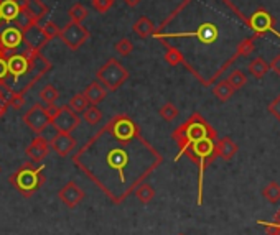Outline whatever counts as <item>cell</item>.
Listing matches in <instances>:
<instances>
[{"instance_id": "obj_1", "label": "cell", "mask_w": 280, "mask_h": 235, "mask_svg": "<svg viewBox=\"0 0 280 235\" xmlns=\"http://www.w3.org/2000/svg\"><path fill=\"white\" fill-rule=\"evenodd\" d=\"M73 163L109 201L119 204L145 183L163 156L144 138L134 119L119 114L73 155Z\"/></svg>"}, {"instance_id": "obj_2", "label": "cell", "mask_w": 280, "mask_h": 235, "mask_svg": "<svg viewBox=\"0 0 280 235\" xmlns=\"http://www.w3.org/2000/svg\"><path fill=\"white\" fill-rule=\"evenodd\" d=\"M5 56H7V66H9L10 81L12 84H15V88H17L18 82H22V88L18 89V92L23 94V96L51 69V62L43 56L42 51L28 50L25 46L20 51L5 54Z\"/></svg>"}, {"instance_id": "obj_3", "label": "cell", "mask_w": 280, "mask_h": 235, "mask_svg": "<svg viewBox=\"0 0 280 235\" xmlns=\"http://www.w3.org/2000/svg\"><path fill=\"white\" fill-rule=\"evenodd\" d=\"M183 155H186L188 158L196 164L198 169H199V179H198V184H199V199L198 202L201 204V189H203V175L206 168L214 161L216 158V135H209L205 138H199L196 142L190 143L185 150L176 156V161L182 158Z\"/></svg>"}, {"instance_id": "obj_4", "label": "cell", "mask_w": 280, "mask_h": 235, "mask_svg": "<svg viewBox=\"0 0 280 235\" xmlns=\"http://www.w3.org/2000/svg\"><path fill=\"white\" fill-rule=\"evenodd\" d=\"M9 181L13 189H17L23 198H32L45 183L43 166H38L32 161L23 163L15 173L10 175Z\"/></svg>"}, {"instance_id": "obj_5", "label": "cell", "mask_w": 280, "mask_h": 235, "mask_svg": "<svg viewBox=\"0 0 280 235\" xmlns=\"http://www.w3.org/2000/svg\"><path fill=\"white\" fill-rule=\"evenodd\" d=\"M209 135H216V130L203 119V115L193 114L188 120L183 122L178 129H175V132L172 133V138L176 142L178 148H180V152H178V155H180L190 143Z\"/></svg>"}, {"instance_id": "obj_6", "label": "cell", "mask_w": 280, "mask_h": 235, "mask_svg": "<svg viewBox=\"0 0 280 235\" xmlns=\"http://www.w3.org/2000/svg\"><path fill=\"white\" fill-rule=\"evenodd\" d=\"M20 13H27L40 22L48 13V7L42 0H0V15L5 25H12Z\"/></svg>"}, {"instance_id": "obj_7", "label": "cell", "mask_w": 280, "mask_h": 235, "mask_svg": "<svg viewBox=\"0 0 280 235\" xmlns=\"http://www.w3.org/2000/svg\"><path fill=\"white\" fill-rule=\"evenodd\" d=\"M127 79H129V71L115 58L107 59V62H104L96 73V81H99L111 92L117 91Z\"/></svg>"}, {"instance_id": "obj_8", "label": "cell", "mask_w": 280, "mask_h": 235, "mask_svg": "<svg viewBox=\"0 0 280 235\" xmlns=\"http://www.w3.org/2000/svg\"><path fill=\"white\" fill-rule=\"evenodd\" d=\"M89 30L83 27V23L77 22H68L63 28H59V40L63 41L69 50L77 51L81 46L89 40Z\"/></svg>"}, {"instance_id": "obj_9", "label": "cell", "mask_w": 280, "mask_h": 235, "mask_svg": "<svg viewBox=\"0 0 280 235\" xmlns=\"http://www.w3.org/2000/svg\"><path fill=\"white\" fill-rule=\"evenodd\" d=\"M81 123L79 115L69 109V105H59L56 114L53 115L50 122L51 127L56 130V133H71Z\"/></svg>"}, {"instance_id": "obj_10", "label": "cell", "mask_w": 280, "mask_h": 235, "mask_svg": "<svg viewBox=\"0 0 280 235\" xmlns=\"http://www.w3.org/2000/svg\"><path fill=\"white\" fill-rule=\"evenodd\" d=\"M23 123H25L35 135H42V133L46 130V127L50 125V117L42 104H35L28 109V112H25V115H23Z\"/></svg>"}, {"instance_id": "obj_11", "label": "cell", "mask_w": 280, "mask_h": 235, "mask_svg": "<svg viewBox=\"0 0 280 235\" xmlns=\"http://www.w3.org/2000/svg\"><path fill=\"white\" fill-rule=\"evenodd\" d=\"M23 48V31L15 25H7L0 30V50L5 54L20 51Z\"/></svg>"}, {"instance_id": "obj_12", "label": "cell", "mask_w": 280, "mask_h": 235, "mask_svg": "<svg viewBox=\"0 0 280 235\" xmlns=\"http://www.w3.org/2000/svg\"><path fill=\"white\" fill-rule=\"evenodd\" d=\"M84 196H86V194H84V191H83L81 187L77 186L74 181H68V183L58 191V198H59V201L63 202V204H65L68 209H76V207L83 202Z\"/></svg>"}, {"instance_id": "obj_13", "label": "cell", "mask_w": 280, "mask_h": 235, "mask_svg": "<svg viewBox=\"0 0 280 235\" xmlns=\"http://www.w3.org/2000/svg\"><path fill=\"white\" fill-rule=\"evenodd\" d=\"M48 153H50V142L42 135H36L32 140V143L25 148V155L28 161H32L35 164H40L46 156H48Z\"/></svg>"}, {"instance_id": "obj_14", "label": "cell", "mask_w": 280, "mask_h": 235, "mask_svg": "<svg viewBox=\"0 0 280 235\" xmlns=\"http://www.w3.org/2000/svg\"><path fill=\"white\" fill-rule=\"evenodd\" d=\"M76 146H77V142L71 133H56L50 142V150L59 155L61 158H66L68 155H71Z\"/></svg>"}, {"instance_id": "obj_15", "label": "cell", "mask_w": 280, "mask_h": 235, "mask_svg": "<svg viewBox=\"0 0 280 235\" xmlns=\"http://www.w3.org/2000/svg\"><path fill=\"white\" fill-rule=\"evenodd\" d=\"M48 38L45 36L43 30H42V25L38 23V25L32 27L30 30H27L25 33H23V46L28 50H33V51H42V48H45L46 45H48Z\"/></svg>"}, {"instance_id": "obj_16", "label": "cell", "mask_w": 280, "mask_h": 235, "mask_svg": "<svg viewBox=\"0 0 280 235\" xmlns=\"http://www.w3.org/2000/svg\"><path fill=\"white\" fill-rule=\"evenodd\" d=\"M249 27L257 31L259 35H262L274 27V18H272L266 10H257L249 18Z\"/></svg>"}, {"instance_id": "obj_17", "label": "cell", "mask_w": 280, "mask_h": 235, "mask_svg": "<svg viewBox=\"0 0 280 235\" xmlns=\"http://www.w3.org/2000/svg\"><path fill=\"white\" fill-rule=\"evenodd\" d=\"M239 152V146L232 138L224 137L221 140H216V156H219L224 161L232 160Z\"/></svg>"}, {"instance_id": "obj_18", "label": "cell", "mask_w": 280, "mask_h": 235, "mask_svg": "<svg viewBox=\"0 0 280 235\" xmlns=\"http://www.w3.org/2000/svg\"><path fill=\"white\" fill-rule=\"evenodd\" d=\"M84 96H86L88 102L91 105H97L101 100H104L106 94H107V89L104 88L103 84H101L99 81H92L86 89H84Z\"/></svg>"}, {"instance_id": "obj_19", "label": "cell", "mask_w": 280, "mask_h": 235, "mask_svg": "<svg viewBox=\"0 0 280 235\" xmlns=\"http://www.w3.org/2000/svg\"><path fill=\"white\" fill-rule=\"evenodd\" d=\"M153 30H155L153 22H152L150 18H147V17H140V18L134 23V27H132V31H134L135 35H138L140 38L152 36Z\"/></svg>"}, {"instance_id": "obj_20", "label": "cell", "mask_w": 280, "mask_h": 235, "mask_svg": "<svg viewBox=\"0 0 280 235\" xmlns=\"http://www.w3.org/2000/svg\"><path fill=\"white\" fill-rule=\"evenodd\" d=\"M249 73H251L255 79H262V77H266V74L269 73V65L264 58L257 56L249 62Z\"/></svg>"}, {"instance_id": "obj_21", "label": "cell", "mask_w": 280, "mask_h": 235, "mask_svg": "<svg viewBox=\"0 0 280 235\" xmlns=\"http://www.w3.org/2000/svg\"><path fill=\"white\" fill-rule=\"evenodd\" d=\"M236 91L232 89V86L226 81V79H223L217 82L214 88H213V94L216 96V99H219L221 102H228V100L232 97V94H234Z\"/></svg>"}, {"instance_id": "obj_22", "label": "cell", "mask_w": 280, "mask_h": 235, "mask_svg": "<svg viewBox=\"0 0 280 235\" xmlns=\"http://www.w3.org/2000/svg\"><path fill=\"white\" fill-rule=\"evenodd\" d=\"M262 196L270 204H277V202H280V184L277 181H270L262 189Z\"/></svg>"}, {"instance_id": "obj_23", "label": "cell", "mask_w": 280, "mask_h": 235, "mask_svg": "<svg viewBox=\"0 0 280 235\" xmlns=\"http://www.w3.org/2000/svg\"><path fill=\"white\" fill-rule=\"evenodd\" d=\"M38 97H40L46 105L56 104V100L59 99V91H58L56 88H54V86L46 84L45 88H43L40 92H38Z\"/></svg>"}, {"instance_id": "obj_24", "label": "cell", "mask_w": 280, "mask_h": 235, "mask_svg": "<svg viewBox=\"0 0 280 235\" xmlns=\"http://www.w3.org/2000/svg\"><path fill=\"white\" fill-rule=\"evenodd\" d=\"M134 193H135V198L142 202V204H149V202H152V199L155 198V189L147 183L140 184Z\"/></svg>"}, {"instance_id": "obj_25", "label": "cell", "mask_w": 280, "mask_h": 235, "mask_svg": "<svg viewBox=\"0 0 280 235\" xmlns=\"http://www.w3.org/2000/svg\"><path fill=\"white\" fill-rule=\"evenodd\" d=\"M89 105L91 104L88 102V99H86V96H84L83 92H77L76 96H73L71 100H69V109H71V111H74L77 115H81Z\"/></svg>"}, {"instance_id": "obj_26", "label": "cell", "mask_w": 280, "mask_h": 235, "mask_svg": "<svg viewBox=\"0 0 280 235\" xmlns=\"http://www.w3.org/2000/svg\"><path fill=\"white\" fill-rule=\"evenodd\" d=\"M83 119L86 120L88 125L94 127V125H97L101 120H103V112H101V109L97 105H89L86 111L83 112Z\"/></svg>"}, {"instance_id": "obj_27", "label": "cell", "mask_w": 280, "mask_h": 235, "mask_svg": "<svg viewBox=\"0 0 280 235\" xmlns=\"http://www.w3.org/2000/svg\"><path fill=\"white\" fill-rule=\"evenodd\" d=\"M69 15V18H71V22H77V23H83V20H86L88 18V15H89V10L84 7L83 4H74L71 9H69L68 12Z\"/></svg>"}, {"instance_id": "obj_28", "label": "cell", "mask_w": 280, "mask_h": 235, "mask_svg": "<svg viewBox=\"0 0 280 235\" xmlns=\"http://www.w3.org/2000/svg\"><path fill=\"white\" fill-rule=\"evenodd\" d=\"M158 114H160V117L165 122H173L176 117H178V114H180V111H178V107L175 105V104H172V102H167V104H163L162 107H160V111H158Z\"/></svg>"}, {"instance_id": "obj_29", "label": "cell", "mask_w": 280, "mask_h": 235, "mask_svg": "<svg viewBox=\"0 0 280 235\" xmlns=\"http://www.w3.org/2000/svg\"><path fill=\"white\" fill-rule=\"evenodd\" d=\"M231 86H232V89L234 91H237V89H241V88H244L246 86V82H247V77H246V74L241 71V69H234L229 76H228V79H226Z\"/></svg>"}, {"instance_id": "obj_30", "label": "cell", "mask_w": 280, "mask_h": 235, "mask_svg": "<svg viewBox=\"0 0 280 235\" xmlns=\"http://www.w3.org/2000/svg\"><path fill=\"white\" fill-rule=\"evenodd\" d=\"M115 53H119L121 56H129V54L132 53V50H134V45H132V41L129 40V38H122V40H119L117 43H115Z\"/></svg>"}, {"instance_id": "obj_31", "label": "cell", "mask_w": 280, "mask_h": 235, "mask_svg": "<svg viewBox=\"0 0 280 235\" xmlns=\"http://www.w3.org/2000/svg\"><path fill=\"white\" fill-rule=\"evenodd\" d=\"M42 30H43L45 36L48 38V41H51V40H54V38L59 36V27L54 22H46V23H43Z\"/></svg>"}, {"instance_id": "obj_32", "label": "cell", "mask_w": 280, "mask_h": 235, "mask_svg": "<svg viewBox=\"0 0 280 235\" xmlns=\"http://www.w3.org/2000/svg\"><path fill=\"white\" fill-rule=\"evenodd\" d=\"M165 61L168 62L170 66H178V65H183V56H182V53L178 51V50H175V48H167Z\"/></svg>"}, {"instance_id": "obj_33", "label": "cell", "mask_w": 280, "mask_h": 235, "mask_svg": "<svg viewBox=\"0 0 280 235\" xmlns=\"http://www.w3.org/2000/svg\"><path fill=\"white\" fill-rule=\"evenodd\" d=\"M9 79V66H7V56L5 53L0 50V86L7 84Z\"/></svg>"}, {"instance_id": "obj_34", "label": "cell", "mask_w": 280, "mask_h": 235, "mask_svg": "<svg viewBox=\"0 0 280 235\" xmlns=\"http://www.w3.org/2000/svg\"><path fill=\"white\" fill-rule=\"evenodd\" d=\"M25 105V96L20 92H13L10 99H9V107H12L13 111H20Z\"/></svg>"}, {"instance_id": "obj_35", "label": "cell", "mask_w": 280, "mask_h": 235, "mask_svg": "<svg viewBox=\"0 0 280 235\" xmlns=\"http://www.w3.org/2000/svg\"><path fill=\"white\" fill-rule=\"evenodd\" d=\"M115 2L114 0H91V5L97 13H106Z\"/></svg>"}, {"instance_id": "obj_36", "label": "cell", "mask_w": 280, "mask_h": 235, "mask_svg": "<svg viewBox=\"0 0 280 235\" xmlns=\"http://www.w3.org/2000/svg\"><path fill=\"white\" fill-rule=\"evenodd\" d=\"M254 50V43L251 38H247L243 43L237 46V54H243V56H247V54H251Z\"/></svg>"}, {"instance_id": "obj_37", "label": "cell", "mask_w": 280, "mask_h": 235, "mask_svg": "<svg viewBox=\"0 0 280 235\" xmlns=\"http://www.w3.org/2000/svg\"><path fill=\"white\" fill-rule=\"evenodd\" d=\"M269 112L280 122V94L269 104Z\"/></svg>"}, {"instance_id": "obj_38", "label": "cell", "mask_w": 280, "mask_h": 235, "mask_svg": "<svg viewBox=\"0 0 280 235\" xmlns=\"http://www.w3.org/2000/svg\"><path fill=\"white\" fill-rule=\"evenodd\" d=\"M269 69H272L275 74H278L280 76V54H277V56L272 59V62L269 65Z\"/></svg>"}, {"instance_id": "obj_39", "label": "cell", "mask_w": 280, "mask_h": 235, "mask_svg": "<svg viewBox=\"0 0 280 235\" xmlns=\"http://www.w3.org/2000/svg\"><path fill=\"white\" fill-rule=\"evenodd\" d=\"M264 227H266L267 235H278L280 225H277V224H266V222H264Z\"/></svg>"}, {"instance_id": "obj_40", "label": "cell", "mask_w": 280, "mask_h": 235, "mask_svg": "<svg viewBox=\"0 0 280 235\" xmlns=\"http://www.w3.org/2000/svg\"><path fill=\"white\" fill-rule=\"evenodd\" d=\"M124 2H126L127 7H132V9H134V7H137L142 0H124Z\"/></svg>"}, {"instance_id": "obj_41", "label": "cell", "mask_w": 280, "mask_h": 235, "mask_svg": "<svg viewBox=\"0 0 280 235\" xmlns=\"http://www.w3.org/2000/svg\"><path fill=\"white\" fill-rule=\"evenodd\" d=\"M274 224H277V225H280V209L277 210V214L274 216Z\"/></svg>"}, {"instance_id": "obj_42", "label": "cell", "mask_w": 280, "mask_h": 235, "mask_svg": "<svg viewBox=\"0 0 280 235\" xmlns=\"http://www.w3.org/2000/svg\"><path fill=\"white\" fill-rule=\"evenodd\" d=\"M2 115H5V112H4V111H0V119H2Z\"/></svg>"}, {"instance_id": "obj_43", "label": "cell", "mask_w": 280, "mask_h": 235, "mask_svg": "<svg viewBox=\"0 0 280 235\" xmlns=\"http://www.w3.org/2000/svg\"><path fill=\"white\" fill-rule=\"evenodd\" d=\"M0 23H2V15H0Z\"/></svg>"}, {"instance_id": "obj_44", "label": "cell", "mask_w": 280, "mask_h": 235, "mask_svg": "<svg viewBox=\"0 0 280 235\" xmlns=\"http://www.w3.org/2000/svg\"><path fill=\"white\" fill-rule=\"evenodd\" d=\"M178 235H185V233H178Z\"/></svg>"}, {"instance_id": "obj_45", "label": "cell", "mask_w": 280, "mask_h": 235, "mask_svg": "<svg viewBox=\"0 0 280 235\" xmlns=\"http://www.w3.org/2000/svg\"><path fill=\"white\" fill-rule=\"evenodd\" d=\"M114 2H117V0H114Z\"/></svg>"}, {"instance_id": "obj_46", "label": "cell", "mask_w": 280, "mask_h": 235, "mask_svg": "<svg viewBox=\"0 0 280 235\" xmlns=\"http://www.w3.org/2000/svg\"><path fill=\"white\" fill-rule=\"evenodd\" d=\"M0 171H2V168H0Z\"/></svg>"}]
</instances>
